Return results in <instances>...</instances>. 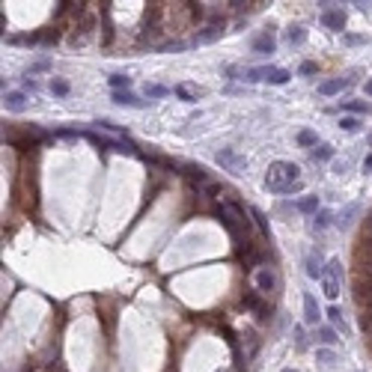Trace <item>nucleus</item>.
<instances>
[{
	"instance_id": "1",
	"label": "nucleus",
	"mask_w": 372,
	"mask_h": 372,
	"mask_svg": "<svg viewBox=\"0 0 372 372\" xmlns=\"http://www.w3.org/2000/svg\"><path fill=\"white\" fill-rule=\"evenodd\" d=\"M265 188L274 194H298L304 188L301 182V167L289 161H274L265 173Z\"/></svg>"
},
{
	"instance_id": "2",
	"label": "nucleus",
	"mask_w": 372,
	"mask_h": 372,
	"mask_svg": "<svg viewBox=\"0 0 372 372\" xmlns=\"http://www.w3.org/2000/svg\"><path fill=\"white\" fill-rule=\"evenodd\" d=\"M217 214H220V220L227 224V230H230L236 238L247 236V217H244V208H241L233 197L217 205Z\"/></svg>"
},
{
	"instance_id": "3",
	"label": "nucleus",
	"mask_w": 372,
	"mask_h": 372,
	"mask_svg": "<svg viewBox=\"0 0 372 372\" xmlns=\"http://www.w3.org/2000/svg\"><path fill=\"white\" fill-rule=\"evenodd\" d=\"M84 137H87L90 143H96L99 149H110V152H119V155H137L134 143H128V140H113V137H102V134H96V131H84Z\"/></svg>"
},
{
	"instance_id": "4",
	"label": "nucleus",
	"mask_w": 372,
	"mask_h": 372,
	"mask_svg": "<svg viewBox=\"0 0 372 372\" xmlns=\"http://www.w3.org/2000/svg\"><path fill=\"white\" fill-rule=\"evenodd\" d=\"M339 277H342L339 259H331V262L325 265V274H322V289H325V295H328L331 301L339 295Z\"/></svg>"
},
{
	"instance_id": "5",
	"label": "nucleus",
	"mask_w": 372,
	"mask_h": 372,
	"mask_svg": "<svg viewBox=\"0 0 372 372\" xmlns=\"http://www.w3.org/2000/svg\"><path fill=\"white\" fill-rule=\"evenodd\" d=\"M217 161L230 170V173H244V167H247V161L238 155L236 149H220V152H217Z\"/></svg>"
},
{
	"instance_id": "6",
	"label": "nucleus",
	"mask_w": 372,
	"mask_h": 372,
	"mask_svg": "<svg viewBox=\"0 0 372 372\" xmlns=\"http://www.w3.org/2000/svg\"><path fill=\"white\" fill-rule=\"evenodd\" d=\"M274 48H277V39H274V27H265L262 33L253 39V51H256V54H274Z\"/></svg>"
},
{
	"instance_id": "7",
	"label": "nucleus",
	"mask_w": 372,
	"mask_h": 372,
	"mask_svg": "<svg viewBox=\"0 0 372 372\" xmlns=\"http://www.w3.org/2000/svg\"><path fill=\"white\" fill-rule=\"evenodd\" d=\"M322 24L331 27V30H342V27H345V12H342V9H334V6L325 9V12H322Z\"/></svg>"
},
{
	"instance_id": "8",
	"label": "nucleus",
	"mask_w": 372,
	"mask_h": 372,
	"mask_svg": "<svg viewBox=\"0 0 372 372\" xmlns=\"http://www.w3.org/2000/svg\"><path fill=\"white\" fill-rule=\"evenodd\" d=\"M256 286H259V292H274V286H277V274H274V268H259L256 271Z\"/></svg>"
},
{
	"instance_id": "9",
	"label": "nucleus",
	"mask_w": 372,
	"mask_h": 372,
	"mask_svg": "<svg viewBox=\"0 0 372 372\" xmlns=\"http://www.w3.org/2000/svg\"><path fill=\"white\" fill-rule=\"evenodd\" d=\"M182 170H185V176H188L194 185H200V188L208 185V173H205V167H200V164H182Z\"/></svg>"
},
{
	"instance_id": "10",
	"label": "nucleus",
	"mask_w": 372,
	"mask_h": 372,
	"mask_svg": "<svg viewBox=\"0 0 372 372\" xmlns=\"http://www.w3.org/2000/svg\"><path fill=\"white\" fill-rule=\"evenodd\" d=\"M3 107H6L9 113H21V110L27 107V96H24V93H6Z\"/></svg>"
},
{
	"instance_id": "11",
	"label": "nucleus",
	"mask_w": 372,
	"mask_h": 372,
	"mask_svg": "<svg viewBox=\"0 0 372 372\" xmlns=\"http://www.w3.org/2000/svg\"><path fill=\"white\" fill-rule=\"evenodd\" d=\"M319 319H322V313H319V304H316V298L307 292V295H304V322H307V325H316Z\"/></svg>"
},
{
	"instance_id": "12",
	"label": "nucleus",
	"mask_w": 372,
	"mask_h": 372,
	"mask_svg": "<svg viewBox=\"0 0 372 372\" xmlns=\"http://www.w3.org/2000/svg\"><path fill=\"white\" fill-rule=\"evenodd\" d=\"M244 307H247V310H253L259 319H268V304H262V298H259V295L247 292V295H244Z\"/></svg>"
},
{
	"instance_id": "13",
	"label": "nucleus",
	"mask_w": 372,
	"mask_h": 372,
	"mask_svg": "<svg viewBox=\"0 0 372 372\" xmlns=\"http://www.w3.org/2000/svg\"><path fill=\"white\" fill-rule=\"evenodd\" d=\"M345 87H348L345 78H334V81H322V84H319V93H322V96H337L339 90H345Z\"/></svg>"
},
{
	"instance_id": "14",
	"label": "nucleus",
	"mask_w": 372,
	"mask_h": 372,
	"mask_svg": "<svg viewBox=\"0 0 372 372\" xmlns=\"http://www.w3.org/2000/svg\"><path fill=\"white\" fill-rule=\"evenodd\" d=\"M322 274H325V268H322V256H319V253H310V256H307V277L322 280Z\"/></svg>"
},
{
	"instance_id": "15",
	"label": "nucleus",
	"mask_w": 372,
	"mask_h": 372,
	"mask_svg": "<svg viewBox=\"0 0 372 372\" xmlns=\"http://www.w3.org/2000/svg\"><path fill=\"white\" fill-rule=\"evenodd\" d=\"M271 68H274V66H256V68H247V71H244V81H250V84H256V81H268Z\"/></svg>"
},
{
	"instance_id": "16",
	"label": "nucleus",
	"mask_w": 372,
	"mask_h": 372,
	"mask_svg": "<svg viewBox=\"0 0 372 372\" xmlns=\"http://www.w3.org/2000/svg\"><path fill=\"white\" fill-rule=\"evenodd\" d=\"M310 155H313V161H331V158H334V146L319 143V146H313V149H310Z\"/></svg>"
},
{
	"instance_id": "17",
	"label": "nucleus",
	"mask_w": 372,
	"mask_h": 372,
	"mask_svg": "<svg viewBox=\"0 0 372 372\" xmlns=\"http://www.w3.org/2000/svg\"><path fill=\"white\" fill-rule=\"evenodd\" d=\"M110 87H113V93H128L131 78L128 75H110Z\"/></svg>"
},
{
	"instance_id": "18",
	"label": "nucleus",
	"mask_w": 372,
	"mask_h": 372,
	"mask_svg": "<svg viewBox=\"0 0 372 372\" xmlns=\"http://www.w3.org/2000/svg\"><path fill=\"white\" fill-rule=\"evenodd\" d=\"M173 93H176L182 102H197V96H200V93H197L194 87H188V84H176V90H173Z\"/></svg>"
},
{
	"instance_id": "19",
	"label": "nucleus",
	"mask_w": 372,
	"mask_h": 372,
	"mask_svg": "<svg viewBox=\"0 0 372 372\" xmlns=\"http://www.w3.org/2000/svg\"><path fill=\"white\" fill-rule=\"evenodd\" d=\"M113 102L125 104V107H140V104H146V102H140L134 93H113Z\"/></svg>"
},
{
	"instance_id": "20",
	"label": "nucleus",
	"mask_w": 372,
	"mask_h": 372,
	"mask_svg": "<svg viewBox=\"0 0 372 372\" xmlns=\"http://www.w3.org/2000/svg\"><path fill=\"white\" fill-rule=\"evenodd\" d=\"M256 348H259L256 334H244V357H241V360H250V357L256 354Z\"/></svg>"
},
{
	"instance_id": "21",
	"label": "nucleus",
	"mask_w": 372,
	"mask_h": 372,
	"mask_svg": "<svg viewBox=\"0 0 372 372\" xmlns=\"http://www.w3.org/2000/svg\"><path fill=\"white\" fill-rule=\"evenodd\" d=\"M304 39H307V30H304V27H298V24L286 30V42H289V45H301Z\"/></svg>"
},
{
	"instance_id": "22",
	"label": "nucleus",
	"mask_w": 372,
	"mask_h": 372,
	"mask_svg": "<svg viewBox=\"0 0 372 372\" xmlns=\"http://www.w3.org/2000/svg\"><path fill=\"white\" fill-rule=\"evenodd\" d=\"M143 93H146V99H164L170 90H167V87H161V84H146V87H143Z\"/></svg>"
},
{
	"instance_id": "23",
	"label": "nucleus",
	"mask_w": 372,
	"mask_h": 372,
	"mask_svg": "<svg viewBox=\"0 0 372 372\" xmlns=\"http://www.w3.org/2000/svg\"><path fill=\"white\" fill-rule=\"evenodd\" d=\"M68 81H63V78H51V93L54 96H68Z\"/></svg>"
},
{
	"instance_id": "24",
	"label": "nucleus",
	"mask_w": 372,
	"mask_h": 372,
	"mask_svg": "<svg viewBox=\"0 0 372 372\" xmlns=\"http://www.w3.org/2000/svg\"><path fill=\"white\" fill-rule=\"evenodd\" d=\"M339 128H342V131H348V134H354V131H360V119H354V116H342V119H339Z\"/></svg>"
},
{
	"instance_id": "25",
	"label": "nucleus",
	"mask_w": 372,
	"mask_h": 372,
	"mask_svg": "<svg viewBox=\"0 0 372 372\" xmlns=\"http://www.w3.org/2000/svg\"><path fill=\"white\" fill-rule=\"evenodd\" d=\"M328 319H331V325L339 328L342 334H345V322H342V313H339V307H328Z\"/></svg>"
},
{
	"instance_id": "26",
	"label": "nucleus",
	"mask_w": 372,
	"mask_h": 372,
	"mask_svg": "<svg viewBox=\"0 0 372 372\" xmlns=\"http://www.w3.org/2000/svg\"><path fill=\"white\" fill-rule=\"evenodd\" d=\"M357 211H360V208H357V205H348V208H345V211H342V214H339V230H345V227H348V224H351V217H354V214H357Z\"/></svg>"
},
{
	"instance_id": "27",
	"label": "nucleus",
	"mask_w": 372,
	"mask_h": 372,
	"mask_svg": "<svg viewBox=\"0 0 372 372\" xmlns=\"http://www.w3.org/2000/svg\"><path fill=\"white\" fill-rule=\"evenodd\" d=\"M292 75L286 71V68H271V75H268V84H286Z\"/></svg>"
},
{
	"instance_id": "28",
	"label": "nucleus",
	"mask_w": 372,
	"mask_h": 372,
	"mask_svg": "<svg viewBox=\"0 0 372 372\" xmlns=\"http://www.w3.org/2000/svg\"><path fill=\"white\" fill-rule=\"evenodd\" d=\"M298 208H301V211H307V214H316L319 200H316V197H304V200H298Z\"/></svg>"
},
{
	"instance_id": "29",
	"label": "nucleus",
	"mask_w": 372,
	"mask_h": 372,
	"mask_svg": "<svg viewBox=\"0 0 372 372\" xmlns=\"http://www.w3.org/2000/svg\"><path fill=\"white\" fill-rule=\"evenodd\" d=\"M316 334H319V339H322V342H328V345H337V342H339V337L331 331V328H319Z\"/></svg>"
},
{
	"instance_id": "30",
	"label": "nucleus",
	"mask_w": 372,
	"mask_h": 372,
	"mask_svg": "<svg viewBox=\"0 0 372 372\" xmlns=\"http://www.w3.org/2000/svg\"><path fill=\"white\" fill-rule=\"evenodd\" d=\"M250 214H253V220L259 224V230H262V233H265V236L271 238V230H268V220H265V214H262L259 208H250Z\"/></svg>"
},
{
	"instance_id": "31",
	"label": "nucleus",
	"mask_w": 372,
	"mask_h": 372,
	"mask_svg": "<svg viewBox=\"0 0 372 372\" xmlns=\"http://www.w3.org/2000/svg\"><path fill=\"white\" fill-rule=\"evenodd\" d=\"M298 143H301V146H310V149H313V146H319L316 131H301V134H298Z\"/></svg>"
},
{
	"instance_id": "32",
	"label": "nucleus",
	"mask_w": 372,
	"mask_h": 372,
	"mask_svg": "<svg viewBox=\"0 0 372 372\" xmlns=\"http://www.w3.org/2000/svg\"><path fill=\"white\" fill-rule=\"evenodd\" d=\"M331 220H334V214H331V211H319V217H316V224H313V227H316V230H325Z\"/></svg>"
},
{
	"instance_id": "33",
	"label": "nucleus",
	"mask_w": 372,
	"mask_h": 372,
	"mask_svg": "<svg viewBox=\"0 0 372 372\" xmlns=\"http://www.w3.org/2000/svg\"><path fill=\"white\" fill-rule=\"evenodd\" d=\"M345 110H351V113H369V104H363V102H345Z\"/></svg>"
},
{
	"instance_id": "34",
	"label": "nucleus",
	"mask_w": 372,
	"mask_h": 372,
	"mask_svg": "<svg viewBox=\"0 0 372 372\" xmlns=\"http://www.w3.org/2000/svg\"><path fill=\"white\" fill-rule=\"evenodd\" d=\"M342 39H345V45H363L366 42V36H354V33H345Z\"/></svg>"
},
{
	"instance_id": "35",
	"label": "nucleus",
	"mask_w": 372,
	"mask_h": 372,
	"mask_svg": "<svg viewBox=\"0 0 372 372\" xmlns=\"http://www.w3.org/2000/svg\"><path fill=\"white\" fill-rule=\"evenodd\" d=\"M316 357H319L322 363H334V360H337V357H334L331 351H316Z\"/></svg>"
},
{
	"instance_id": "36",
	"label": "nucleus",
	"mask_w": 372,
	"mask_h": 372,
	"mask_svg": "<svg viewBox=\"0 0 372 372\" xmlns=\"http://www.w3.org/2000/svg\"><path fill=\"white\" fill-rule=\"evenodd\" d=\"M301 75H316V63H310V60L301 63Z\"/></svg>"
},
{
	"instance_id": "37",
	"label": "nucleus",
	"mask_w": 372,
	"mask_h": 372,
	"mask_svg": "<svg viewBox=\"0 0 372 372\" xmlns=\"http://www.w3.org/2000/svg\"><path fill=\"white\" fill-rule=\"evenodd\" d=\"M295 339H298V348H307V339H304V331L295 328Z\"/></svg>"
},
{
	"instance_id": "38",
	"label": "nucleus",
	"mask_w": 372,
	"mask_h": 372,
	"mask_svg": "<svg viewBox=\"0 0 372 372\" xmlns=\"http://www.w3.org/2000/svg\"><path fill=\"white\" fill-rule=\"evenodd\" d=\"M24 87H27V90H30V93H36V90H39V84H36L33 78H27V81H24Z\"/></svg>"
},
{
	"instance_id": "39",
	"label": "nucleus",
	"mask_w": 372,
	"mask_h": 372,
	"mask_svg": "<svg viewBox=\"0 0 372 372\" xmlns=\"http://www.w3.org/2000/svg\"><path fill=\"white\" fill-rule=\"evenodd\" d=\"M363 167H366V170H372V155H366V161H363Z\"/></svg>"
},
{
	"instance_id": "40",
	"label": "nucleus",
	"mask_w": 372,
	"mask_h": 372,
	"mask_svg": "<svg viewBox=\"0 0 372 372\" xmlns=\"http://www.w3.org/2000/svg\"><path fill=\"white\" fill-rule=\"evenodd\" d=\"M363 90H366V96H372V81H366V87H363Z\"/></svg>"
},
{
	"instance_id": "41",
	"label": "nucleus",
	"mask_w": 372,
	"mask_h": 372,
	"mask_svg": "<svg viewBox=\"0 0 372 372\" xmlns=\"http://www.w3.org/2000/svg\"><path fill=\"white\" fill-rule=\"evenodd\" d=\"M280 372H298V369H280Z\"/></svg>"
},
{
	"instance_id": "42",
	"label": "nucleus",
	"mask_w": 372,
	"mask_h": 372,
	"mask_svg": "<svg viewBox=\"0 0 372 372\" xmlns=\"http://www.w3.org/2000/svg\"><path fill=\"white\" fill-rule=\"evenodd\" d=\"M369 143H372V134H369Z\"/></svg>"
}]
</instances>
